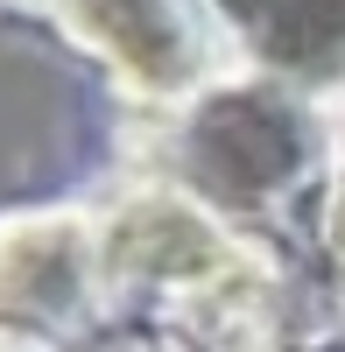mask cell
Masks as SVG:
<instances>
[{
	"mask_svg": "<svg viewBox=\"0 0 345 352\" xmlns=\"http://www.w3.org/2000/svg\"><path fill=\"white\" fill-rule=\"evenodd\" d=\"M106 303L99 212H8L0 219V345L64 352Z\"/></svg>",
	"mask_w": 345,
	"mask_h": 352,
	"instance_id": "7a4b0ae2",
	"label": "cell"
},
{
	"mask_svg": "<svg viewBox=\"0 0 345 352\" xmlns=\"http://www.w3.org/2000/svg\"><path fill=\"white\" fill-rule=\"evenodd\" d=\"M233 36L268 78L296 92L345 85V0H212Z\"/></svg>",
	"mask_w": 345,
	"mask_h": 352,
	"instance_id": "3957f363",
	"label": "cell"
},
{
	"mask_svg": "<svg viewBox=\"0 0 345 352\" xmlns=\"http://www.w3.org/2000/svg\"><path fill=\"white\" fill-rule=\"evenodd\" d=\"M310 162V120L296 85L282 78H219L212 92L183 99L177 127V190L254 212L282 197Z\"/></svg>",
	"mask_w": 345,
	"mask_h": 352,
	"instance_id": "6da1fadb",
	"label": "cell"
},
{
	"mask_svg": "<svg viewBox=\"0 0 345 352\" xmlns=\"http://www.w3.org/2000/svg\"><path fill=\"white\" fill-rule=\"evenodd\" d=\"M8 8H28V14H64V0H8Z\"/></svg>",
	"mask_w": 345,
	"mask_h": 352,
	"instance_id": "277c9868",
	"label": "cell"
},
{
	"mask_svg": "<svg viewBox=\"0 0 345 352\" xmlns=\"http://www.w3.org/2000/svg\"><path fill=\"white\" fill-rule=\"evenodd\" d=\"M0 352H8V345H0Z\"/></svg>",
	"mask_w": 345,
	"mask_h": 352,
	"instance_id": "5b68a950",
	"label": "cell"
}]
</instances>
